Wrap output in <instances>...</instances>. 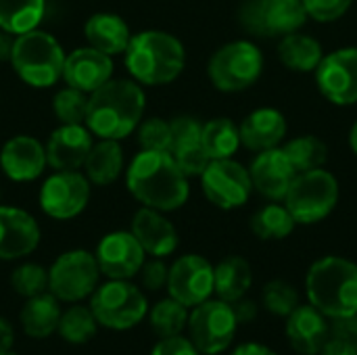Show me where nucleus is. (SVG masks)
I'll return each instance as SVG.
<instances>
[{"label": "nucleus", "mask_w": 357, "mask_h": 355, "mask_svg": "<svg viewBox=\"0 0 357 355\" xmlns=\"http://www.w3.org/2000/svg\"><path fill=\"white\" fill-rule=\"evenodd\" d=\"M126 186L142 207L157 211H176L190 195L188 176L167 151H140L128 165Z\"/></svg>", "instance_id": "f257e3e1"}, {"label": "nucleus", "mask_w": 357, "mask_h": 355, "mask_svg": "<svg viewBox=\"0 0 357 355\" xmlns=\"http://www.w3.org/2000/svg\"><path fill=\"white\" fill-rule=\"evenodd\" d=\"M146 96L136 80H109L88 96L86 128L92 136L121 140L130 136L144 115Z\"/></svg>", "instance_id": "f03ea898"}, {"label": "nucleus", "mask_w": 357, "mask_h": 355, "mask_svg": "<svg viewBox=\"0 0 357 355\" xmlns=\"http://www.w3.org/2000/svg\"><path fill=\"white\" fill-rule=\"evenodd\" d=\"M123 54L132 80L144 86L169 84L180 77L186 65L184 44L161 29L134 33Z\"/></svg>", "instance_id": "7ed1b4c3"}, {"label": "nucleus", "mask_w": 357, "mask_h": 355, "mask_svg": "<svg viewBox=\"0 0 357 355\" xmlns=\"http://www.w3.org/2000/svg\"><path fill=\"white\" fill-rule=\"evenodd\" d=\"M310 303L328 320L357 314V264L351 259L328 255L312 264L305 276Z\"/></svg>", "instance_id": "20e7f679"}, {"label": "nucleus", "mask_w": 357, "mask_h": 355, "mask_svg": "<svg viewBox=\"0 0 357 355\" xmlns=\"http://www.w3.org/2000/svg\"><path fill=\"white\" fill-rule=\"evenodd\" d=\"M65 50L59 40L42 29L19 33L13 42L10 65L31 88H50L63 77Z\"/></svg>", "instance_id": "39448f33"}, {"label": "nucleus", "mask_w": 357, "mask_h": 355, "mask_svg": "<svg viewBox=\"0 0 357 355\" xmlns=\"http://www.w3.org/2000/svg\"><path fill=\"white\" fill-rule=\"evenodd\" d=\"M90 310L109 331H130L149 316L144 293L130 280H107L90 295Z\"/></svg>", "instance_id": "423d86ee"}, {"label": "nucleus", "mask_w": 357, "mask_h": 355, "mask_svg": "<svg viewBox=\"0 0 357 355\" xmlns=\"http://www.w3.org/2000/svg\"><path fill=\"white\" fill-rule=\"evenodd\" d=\"M339 203V182L326 169H312L297 174L287 197L284 207L297 224H318L326 220Z\"/></svg>", "instance_id": "0eeeda50"}, {"label": "nucleus", "mask_w": 357, "mask_h": 355, "mask_svg": "<svg viewBox=\"0 0 357 355\" xmlns=\"http://www.w3.org/2000/svg\"><path fill=\"white\" fill-rule=\"evenodd\" d=\"M264 71V54L249 40H234L220 46L207 65V75L220 92H243Z\"/></svg>", "instance_id": "6e6552de"}, {"label": "nucleus", "mask_w": 357, "mask_h": 355, "mask_svg": "<svg viewBox=\"0 0 357 355\" xmlns=\"http://www.w3.org/2000/svg\"><path fill=\"white\" fill-rule=\"evenodd\" d=\"M186 328L188 339L195 343L199 354L218 355L232 345L238 320L232 303L224 299H207L192 308Z\"/></svg>", "instance_id": "1a4fd4ad"}, {"label": "nucleus", "mask_w": 357, "mask_h": 355, "mask_svg": "<svg viewBox=\"0 0 357 355\" xmlns=\"http://www.w3.org/2000/svg\"><path fill=\"white\" fill-rule=\"evenodd\" d=\"M307 19L301 0H243L238 6L241 27L257 38H282L299 31Z\"/></svg>", "instance_id": "9d476101"}, {"label": "nucleus", "mask_w": 357, "mask_h": 355, "mask_svg": "<svg viewBox=\"0 0 357 355\" xmlns=\"http://www.w3.org/2000/svg\"><path fill=\"white\" fill-rule=\"evenodd\" d=\"M100 280V268L94 253L73 249L54 259L48 270V291L65 303H79L88 299Z\"/></svg>", "instance_id": "9b49d317"}, {"label": "nucleus", "mask_w": 357, "mask_h": 355, "mask_svg": "<svg viewBox=\"0 0 357 355\" xmlns=\"http://www.w3.org/2000/svg\"><path fill=\"white\" fill-rule=\"evenodd\" d=\"M42 211L59 222L77 218L90 201V180L77 169L50 174L38 195Z\"/></svg>", "instance_id": "f8f14e48"}, {"label": "nucleus", "mask_w": 357, "mask_h": 355, "mask_svg": "<svg viewBox=\"0 0 357 355\" xmlns=\"http://www.w3.org/2000/svg\"><path fill=\"white\" fill-rule=\"evenodd\" d=\"M201 186L209 203L224 211L243 207L253 192L249 169L232 157L211 159L205 172L201 174Z\"/></svg>", "instance_id": "ddd939ff"}, {"label": "nucleus", "mask_w": 357, "mask_h": 355, "mask_svg": "<svg viewBox=\"0 0 357 355\" xmlns=\"http://www.w3.org/2000/svg\"><path fill=\"white\" fill-rule=\"evenodd\" d=\"M316 84L324 98L333 105L349 107L357 103V46L339 48L324 54L318 65Z\"/></svg>", "instance_id": "4468645a"}, {"label": "nucleus", "mask_w": 357, "mask_h": 355, "mask_svg": "<svg viewBox=\"0 0 357 355\" xmlns=\"http://www.w3.org/2000/svg\"><path fill=\"white\" fill-rule=\"evenodd\" d=\"M167 293L186 308H195L213 295V266L201 255H182L169 266Z\"/></svg>", "instance_id": "2eb2a0df"}, {"label": "nucleus", "mask_w": 357, "mask_h": 355, "mask_svg": "<svg viewBox=\"0 0 357 355\" xmlns=\"http://www.w3.org/2000/svg\"><path fill=\"white\" fill-rule=\"evenodd\" d=\"M100 274L109 280H130L134 278L142 264L146 262V253L136 236L128 230L109 232L100 239L94 251Z\"/></svg>", "instance_id": "dca6fc26"}, {"label": "nucleus", "mask_w": 357, "mask_h": 355, "mask_svg": "<svg viewBox=\"0 0 357 355\" xmlns=\"http://www.w3.org/2000/svg\"><path fill=\"white\" fill-rule=\"evenodd\" d=\"M40 245V226L31 213L0 205V259L27 257Z\"/></svg>", "instance_id": "f3484780"}, {"label": "nucleus", "mask_w": 357, "mask_h": 355, "mask_svg": "<svg viewBox=\"0 0 357 355\" xmlns=\"http://www.w3.org/2000/svg\"><path fill=\"white\" fill-rule=\"evenodd\" d=\"M249 176L253 182V190H257L270 201H284L297 172L284 151L276 146L257 153L249 167Z\"/></svg>", "instance_id": "a211bd4d"}, {"label": "nucleus", "mask_w": 357, "mask_h": 355, "mask_svg": "<svg viewBox=\"0 0 357 355\" xmlns=\"http://www.w3.org/2000/svg\"><path fill=\"white\" fill-rule=\"evenodd\" d=\"M46 149L31 136H13L0 149V167L13 182H33L46 169Z\"/></svg>", "instance_id": "6ab92c4d"}, {"label": "nucleus", "mask_w": 357, "mask_h": 355, "mask_svg": "<svg viewBox=\"0 0 357 355\" xmlns=\"http://www.w3.org/2000/svg\"><path fill=\"white\" fill-rule=\"evenodd\" d=\"M111 77H113V56L92 46L75 48L65 56L63 80L67 82V86L92 94Z\"/></svg>", "instance_id": "aec40b11"}, {"label": "nucleus", "mask_w": 357, "mask_h": 355, "mask_svg": "<svg viewBox=\"0 0 357 355\" xmlns=\"http://www.w3.org/2000/svg\"><path fill=\"white\" fill-rule=\"evenodd\" d=\"M92 144V132L84 123H61L44 144L46 161L54 172L79 169Z\"/></svg>", "instance_id": "412c9836"}, {"label": "nucleus", "mask_w": 357, "mask_h": 355, "mask_svg": "<svg viewBox=\"0 0 357 355\" xmlns=\"http://www.w3.org/2000/svg\"><path fill=\"white\" fill-rule=\"evenodd\" d=\"M284 335L289 345L301 355H318L324 347L326 339L331 337V324L328 318L310 305H297L287 316Z\"/></svg>", "instance_id": "4be33fe9"}, {"label": "nucleus", "mask_w": 357, "mask_h": 355, "mask_svg": "<svg viewBox=\"0 0 357 355\" xmlns=\"http://www.w3.org/2000/svg\"><path fill=\"white\" fill-rule=\"evenodd\" d=\"M130 232L142 245L144 253L151 257H167L178 249V230L176 226L163 216V211L140 207L134 218Z\"/></svg>", "instance_id": "5701e85b"}, {"label": "nucleus", "mask_w": 357, "mask_h": 355, "mask_svg": "<svg viewBox=\"0 0 357 355\" xmlns=\"http://www.w3.org/2000/svg\"><path fill=\"white\" fill-rule=\"evenodd\" d=\"M241 144L249 151L261 153L276 149L287 136V119L278 109L261 107L251 111L238 126Z\"/></svg>", "instance_id": "b1692460"}, {"label": "nucleus", "mask_w": 357, "mask_h": 355, "mask_svg": "<svg viewBox=\"0 0 357 355\" xmlns=\"http://www.w3.org/2000/svg\"><path fill=\"white\" fill-rule=\"evenodd\" d=\"M84 33L92 48L109 56L123 54L132 40L128 23L115 13H94L84 25Z\"/></svg>", "instance_id": "393cba45"}, {"label": "nucleus", "mask_w": 357, "mask_h": 355, "mask_svg": "<svg viewBox=\"0 0 357 355\" xmlns=\"http://www.w3.org/2000/svg\"><path fill=\"white\" fill-rule=\"evenodd\" d=\"M59 303L61 301L50 291L25 299L21 314H19L23 333L29 339H48L50 335H54L59 328L61 314H63Z\"/></svg>", "instance_id": "a878e982"}, {"label": "nucleus", "mask_w": 357, "mask_h": 355, "mask_svg": "<svg viewBox=\"0 0 357 355\" xmlns=\"http://www.w3.org/2000/svg\"><path fill=\"white\" fill-rule=\"evenodd\" d=\"M253 285V270L241 255H230L213 268V293L218 299L234 303L243 299Z\"/></svg>", "instance_id": "bb28decb"}, {"label": "nucleus", "mask_w": 357, "mask_h": 355, "mask_svg": "<svg viewBox=\"0 0 357 355\" xmlns=\"http://www.w3.org/2000/svg\"><path fill=\"white\" fill-rule=\"evenodd\" d=\"M84 169L90 184L96 186L113 184L123 172V151L119 146V140L100 138L98 142H94L84 161Z\"/></svg>", "instance_id": "cd10ccee"}, {"label": "nucleus", "mask_w": 357, "mask_h": 355, "mask_svg": "<svg viewBox=\"0 0 357 355\" xmlns=\"http://www.w3.org/2000/svg\"><path fill=\"white\" fill-rule=\"evenodd\" d=\"M278 56L287 69L297 71V73H312L322 63L324 50H322V44L314 36L293 31L280 38Z\"/></svg>", "instance_id": "c85d7f7f"}, {"label": "nucleus", "mask_w": 357, "mask_h": 355, "mask_svg": "<svg viewBox=\"0 0 357 355\" xmlns=\"http://www.w3.org/2000/svg\"><path fill=\"white\" fill-rule=\"evenodd\" d=\"M46 15V0H0V29L19 36L36 29Z\"/></svg>", "instance_id": "c756f323"}, {"label": "nucleus", "mask_w": 357, "mask_h": 355, "mask_svg": "<svg viewBox=\"0 0 357 355\" xmlns=\"http://www.w3.org/2000/svg\"><path fill=\"white\" fill-rule=\"evenodd\" d=\"M201 144L209 159H230L241 146L238 126L228 117H218L203 123Z\"/></svg>", "instance_id": "7c9ffc66"}, {"label": "nucleus", "mask_w": 357, "mask_h": 355, "mask_svg": "<svg viewBox=\"0 0 357 355\" xmlns=\"http://www.w3.org/2000/svg\"><path fill=\"white\" fill-rule=\"evenodd\" d=\"M297 222L284 205L270 203L251 218V232L261 241H282L295 230Z\"/></svg>", "instance_id": "2f4dec72"}, {"label": "nucleus", "mask_w": 357, "mask_h": 355, "mask_svg": "<svg viewBox=\"0 0 357 355\" xmlns=\"http://www.w3.org/2000/svg\"><path fill=\"white\" fill-rule=\"evenodd\" d=\"M282 151L289 157V161H291V165L295 167L297 174L320 169L326 163V159H328L326 142L320 140L318 136H312V134L297 136V138L289 140L282 146Z\"/></svg>", "instance_id": "473e14b6"}, {"label": "nucleus", "mask_w": 357, "mask_h": 355, "mask_svg": "<svg viewBox=\"0 0 357 355\" xmlns=\"http://www.w3.org/2000/svg\"><path fill=\"white\" fill-rule=\"evenodd\" d=\"M96 331H98V322H96L90 305L86 308L79 303H73L67 312L61 314L59 328H56L61 339L71 343V345L88 343L90 339H94Z\"/></svg>", "instance_id": "72a5a7b5"}, {"label": "nucleus", "mask_w": 357, "mask_h": 355, "mask_svg": "<svg viewBox=\"0 0 357 355\" xmlns=\"http://www.w3.org/2000/svg\"><path fill=\"white\" fill-rule=\"evenodd\" d=\"M188 314L190 312L186 305H182L174 297H167L153 305V310L149 312V322H151L153 333L159 339L178 337L184 333V328L188 324Z\"/></svg>", "instance_id": "f704fd0d"}, {"label": "nucleus", "mask_w": 357, "mask_h": 355, "mask_svg": "<svg viewBox=\"0 0 357 355\" xmlns=\"http://www.w3.org/2000/svg\"><path fill=\"white\" fill-rule=\"evenodd\" d=\"M88 96L86 92L67 86L61 88L52 98V111L61 123H86L88 113Z\"/></svg>", "instance_id": "c9c22d12"}, {"label": "nucleus", "mask_w": 357, "mask_h": 355, "mask_svg": "<svg viewBox=\"0 0 357 355\" xmlns=\"http://www.w3.org/2000/svg\"><path fill=\"white\" fill-rule=\"evenodd\" d=\"M10 287L23 299L42 295L48 291V270L40 264H21L10 274Z\"/></svg>", "instance_id": "e433bc0d"}, {"label": "nucleus", "mask_w": 357, "mask_h": 355, "mask_svg": "<svg viewBox=\"0 0 357 355\" xmlns=\"http://www.w3.org/2000/svg\"><path fill=\"white\" fill-rule=\"evenodd\" d=\"M261 299H264V308L272 316H280V318H287L299 305L297 289L284 280H270L264 287Z\"/></svg>", "instance_id": "4c0bfd02"}, {"label": "nucleus", "mask_w": 357, "mask_h": 355, "mask_svg": "<svg viewBox=\"0 0 357 355\" xmlns=\"http://www.w3.org/2000/svg\"><path fill=\"white\" fill-rule=\"evenodd\" d=\"M138 142L142 151H172V126L161 117H149L138 128Z\"/></svg>", "instance_id": "58836bf2"}, {"label": "nucleus", "mask_w": 357, "mask_h": 355, "mask_svg": "<svg viewBox=\"0 0 357 355\" xmlns=\"http://www.w3.org/2000/svg\"><path fill=\"white\" fill-rule=\"evenodd\" d=\"M172 155L178 163V167L184 172V176L188 178H195L205 172V167L209 165V155L205 153L201 140H195V142H184V144H176L172 149Z\"/></svg>", "instance_id": "ea45409f"}, {"label": "nucleus", "mask_w": 357, "mask_h": 355, "mask_svg": "<svg viewBox=\"0 0 357 355\" xmlns=\"http://www.w3.org/2000/svg\"><path fill=\"white\" fill-rule=\"evenodd\" d=\"M307 17L320 23H331L341 19L354 4V0H301Z\"/></svg>", "instance_id": "a19ab883"}, {"label": "nucleus", "mask_w": 357, "mask_h": 355, "mask_svg": "<svg viewBox=\"0 0 357 355\" xmlns=\"http://www.w3.org/2000/svg\"><path fill=\"white\" fill-rule=\"evenodd\" d=\"M172 126V149L176 144H184V142H195L201 140V132H203V123L192 117V115H178L169 121ZM172 153V151H169Z\"/></svg>", "instance_id": "79ce46f5"}, {"label": "nucleus", "mask_w": 357, "mask_h": 355, "mask_svg": "<svg viewBox=\"0 0 357 355\" xmlns=\"http://www.w3.org/2000/svg\"><path fill=\"white\" fill-rule=\"evenodd\" d=\"M140 278H142V285L144 289L149 291H159L167 285V274H169V268L163 264L161 257H153L151 262H144L142 268H140Z\"/></svg>", "instance_id": "37998d69"}, {"label": "nucleus", "mask_w": 357, "mask_h": 355, "mask_svg": "<svg viewBox=\"0 0 357 355\" xmlns=\"http://www.w3.org/2000/svg\"><path fill=\"white\" fill-rule=\"evenodd\" d=\"M151 355H201L195 343L188 337H165L159 339V343L153 347Z\"/></svg>", "instance_id": "c03bdc74"}, {"label": "nucleus", "mask_w": 357, "mask_h": 355, "mask_svg": "<svg viewBox=\"0 0 357 355\" xmlns=\"http://www.w3.org/2000/svg\"><path fill=\"white\" fill-rule=\"evenodd\" d=\"M331 335H339L347 341H351L357 347V314L349 318H337L331 322Z\"/></svg>", "instance_id": "a18cd8bd"}, {"label": "nucleus", "mask_w": 357, "mask_h": 355, "mask_svg": "<svg viewBox=\"0 0 357 355\" xmlns=\"http://www.w3.org/2000/svg\"><path fill=\"white\" fill-rule=\"evenodd\" d=\"M318 355H357V347L339 335H331Z\"/></svg>", "instance_id": "49530a36"}, {"label": "nucleus", "mask_w": 357, "mask_h": 355, "mask_svg": "<svg viewBox=\"0 0 357 355\" xmlns=\"http://www.w3.org/2000/svg\"><path fill=\"white\" fill-rule=\"evenodd\" d=\"M232 308H234V314H236L238 324H247V322H251V320L257 318V305L253 301L245 299V297L238 299V301H234Z\"/></svg>", "instance_id": "de8ad7c7"}, {"label": "nucleus", "mask_w": 357, "mask_h": 355, "mask_svg": "<svg viewBox=\"0 0 357 355\" xmlns=\"http://www.w3.org/2000/svg\"><path fill=\"white\" fill-rule=\"evenodd\" d=\"M13 345H15V328L6 318L0 316V354L10 352Z\"/></svg>", "instance_id": "09e8293b"}, {"label": "nucleus", "mask_w": 357, "mask_h": 355, "mask_svg": "<svg viewBox=\"0 0 357 355\" xmlns=\"http://www.w3.org/2000/svg\"><path fill=\"white\" fill-rule=\"evenodd\" d=\"M230 355H278L274 349L261 345V343H243Z\"/></svg>", "instance_id": "8fccbe9b"}, {"label": "nucleus", "mask_w": 357, "mask_h": 355, "mask_svg": "<svg viewBox=\"0 0 357 355\" xmlns=\"http://www.w3.org/2000/svg\"><path fill=\"white\" fill-rule=\"evenodd\" d=\"M13 42H15L13 33H8V31L0 29V63H4V61H10Z\"/></svg>", "instance_id": "3c124183"}, {"label": "nucleus", "mask_w": 357, "mask_h": 355, "mask_svg": "<svg viewBox=\"0 0 357 355\" xmlns=\"http://www.w3.org/2000/svg\"><path fill=\"white\" fill-rule=\"evenodd\" d=\"M349 146H351V151L357 155V121L351 126V130H349Z\"/></svg>", "instance_id": "603ef678"}, {"label": "nucleus", "mask_w": 357, "mask_h": 355, "mask_svg": "<svg viewBox=\"0 0 357 355\" xmlns=\"http://www.w3.org/2000/svg\"><path fill=\"white\" fill-rule=\"evenodd\" d=\"M0 355H15L13 352H6V354H0Z\"/></svg>", "instance_id": "864d4df0"}, {"label": "nucleus", "mask_w": 357, "mask_h": 355, "mask_svg": "<svg viewBox=\"0 0 357 355\" xmlns=\"http://www.w3.org/2000/svg\"><path fill=\"white\" fill-rule=\"evenodd\" d=\"M0 199H2V192H0Z\"/></svg>", "instance_id": "5fc2aeb1"}]
</instances>
